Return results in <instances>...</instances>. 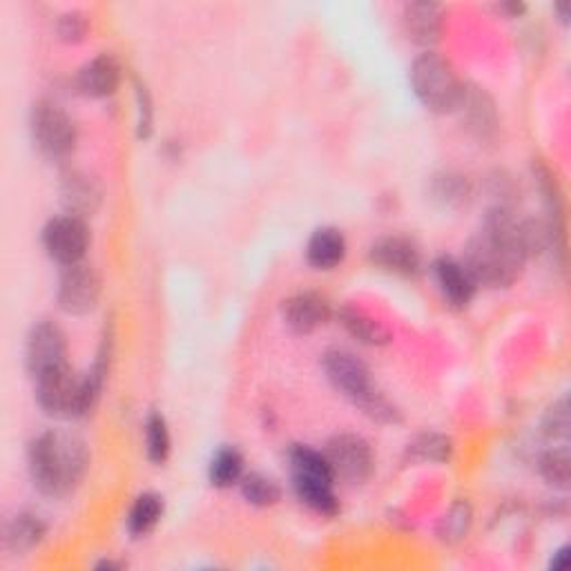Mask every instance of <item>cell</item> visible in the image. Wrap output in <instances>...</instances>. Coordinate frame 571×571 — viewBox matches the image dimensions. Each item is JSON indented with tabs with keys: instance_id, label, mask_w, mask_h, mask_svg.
<instances>
[{
	"instance_id": "cell-28",
	"label": "cell",
	"mask_w": 571,
	"mask_h": 571,
	"mask_svg": "<svg viewBox=\"0 0 571 571\" xmlns=\"http://www.w3.org/2000/svg\"><path fill=\"white\" fill-rule=\"evenodd\" d=\"M538 471L547 480V484H551L555 489H567L569 487V478H571L567 442L544 451L540 455V460H538Z\"/></svg>"
},
{
	"instance_id": "cell-13",
	"label": "cell",
	"mask_w": 571,
	"mask_h": 571,
	"mask_svg": "<svg viewBox=\"0 0 571 571\" xmlns=\"http://www.w3.org/2000/svg\"><path fill=\"white\" fill-rule=\"evenodd\" d=\"M331 315H333L331 302L315 291H302L281 302L283 324L298 335L315 333L320 327H324L331 320Z\"/></svg>"
},
{
	"instance_id": "cell-21",
	"label": "cell",
	"mask_w": 571,
	"mask_h": 571,
	"mask_svg": "<svg viewBox=\"0 0 571 571\" xmlns=\"http://www.w3.org/2000/svg\"><path fill=\"white\" fill-rule=\"evenodd\" d=\"M161 518H163V498L159 493L146 491L137 495V500L128 511V531L134 538H143L157 529Z\"/></svg>"
},
{
	"instance_id": "cell-27",
	"label": "cell",
	"mask_w": 571,
	"mask_h": 571,
	"mask_svg": "<svg viewBox=\"0 0 571 571\" xmlns=\"http://www.w3.org/2000/svg\"><path fill=\"white\" fill-rule=\"evenodd\" d=\"M146 451L152 464H166L172 451V438L168 422L161 413H150L146 420Z\"/></svg>"
},
{
	"instance_id": "cell-33",
	"label": "cell",
	"mask_w": 571,
	"mask_h": 571,
	"mask_svg": "<svg viewBox=\"0 0 571 571\" xmlns=\"http://www.w3.org/2000/svg\"><path fill=\"white\" fill-rule=\"evenodd\" d=\"M567 562H569V549L562 547V549L555 551V558H551V567L553 569H564Z\"/></svg>"
},
{
	"instance_id": "cell-19",
	"label": "cell",
	"mask_w": 571,
	"mask_h": 571,
	"mask_svg": "<svg viewBox=\"0 0 571 571\" xmlns=\"http://www.w3.org/2000/svg\"><path fill=\"white\" fill-rule=\"evenodd\" d=\"M347 237L340 228H318L307 243V261L315 270H335L347 259Z\"/></svg>"
},
{
	"instance_id": "cell-20",
	"label": "cell",
	"mask_w": 571,
	"mask_h": 571,
	"mask_svg": "<svg viewBox=\"0 0 571 571\" xmlns=\"http://www.w3.org/2000/svg\"><path fill=\"white\" fill-rule=\"evenodd\" d=\"M46 520L32 511H21L6 527V547L17 555H26L34 547H39L46 540Z\"/></svg>"
},
{
	"instance_id": "cell-31",
	"label": "cell",
	"mask_w": 571,
	"mask_h": 571,
	"mask_svg": "<svg viewBox=\"0 0 571 571\" xmlns=\"http://www.w3.org/2000/svg\"><path fill=\"white\" fill-rule=\"evenodd\" d=\"M88 30H90V21L83 12H66L57 26L59 39L66 43H81L88 37Z\"/></svg>"
},
{
	"instance_id": "cell-32",
	"label": "cell",
	"mask_w": 571,
	"mask_h": 571,
	"mask_svg": "<svg viewBox=\"0 0 571 571\" xmlns=\"http://www.w3.org/2000/svg\"><path fill=\"white\" fill-rule=\"evenodd\" d=\"M139 99V139H148L152 134V101L146 86H137Z\"/></svg>"
},
{
	"instance_id": "cell-24",
	"label": "cell",
	"mask_w": 571,
	"mask_h": 571,
	"mask_svg": "<svg viewBox=\"0 0 571 571\" xmlns=\"http://www.w3.org/2000/svg\"><path fill=\"white\" fill-rule=\"evenodd\" d=\"M239 489H241V495L248 504L252 507H272L281 500V487L274 478L266 475V473H259V471H252V473H243L241 482H239Z\"/></svg>"
},
{
	"instance_id": "cell-17",
	"label": "cell",
	"mask_w": 571,
	"mask_h": 571,
	"mask_svg": "<svg viewBox=\"0 0 571 571\" xmlns=\"http://www.w3.org/2000/svg\"><path fill=\"white\" fill-rule=\"evenodd\" d=\"M121 83V63L112 54H99L88 61L74 79L79 94L88 99H106L117 92Z\"/></svg>"
},
{
	"instance_id": "cell-8",
	"label": "cell",
	"mask_w": 571,
	"mask_h": 571,
	"mask_svg": "<svg viewBox=\"0 0 571 571\" xmlns=\"http://www.w3.org/2000/svg\"><path fill=\"white\" fill-rule=\"evenodd\" d=\"M324 455L335 480L347 484H364L375 471V455L371 444L358 433H340L324 447Z\"/></svg>"
},
{
	"instance_id": "cell-22",
	"label": "cell",
	"mask_w": 571,
	"mask_h": 571,
	"mask_svg": "<svg viewBox=\"0 0 571 571\" xmlns=\"http://www.w3.org/2000/svg\"><path fill=\"white\" fill-rule=\"evenodd\" d=\"M340 324L362 344L367 347H382L391 340V333L387 327H382L378 320L367 315L360 309H342L340 311Z\"/></svg>"
},
{
	"instance_id": "cell-10",
	"label": "cell",
	"mask_w": 571,
	"mask_h": 571,
	"mask_svg": "<svg viewBox=\"0 0 571 571\" xmlns=\"http://www.w3.org/2000/svg\"><path fill=\"white\" fill-rule=\"evenodd\" d=\"M43 246L63 268L81 263L90 248V228L86 219L74 214L54 217L43 228Z\"/></svg>"
},
{
	"instance_id": "cell-18",
	"label": "cell",
	"mask_w": 571,
	"mask_h": 571,
	"mask_svg": "<svg viewBox=\"0 0 571 571\" xmlns=\"http://www.w3.org/2000/svg\"><path fill=\"white\" fill-rule=\"evenodd\" d=\"M444 10L438 3H407L402 10V28L411 43L433 48L444 28Z\"/></svg>"
},
{
	"instance_id": "cell-14",
	"label": "cell",
	"mask_w": 571,
	"mask_h": 571,
	"mask_svg": "<svg viewBox=\"0 0 571 571\" xmlns=\"http://www.w3.org/2000/svg\"><path fill=\"white\" fill-rule=\"evenodd\" d=\"M369 257L378 268L393 272V274H402V277L418 274L420 266H422V252H420L418 243L402 234L380 237L371 246Z\"/></svg>"
},
{
	"instance_id": "cell-11",
	"label": "cell",
	"mask_w": 571,
	"mask_h": 571,
	"mask_svg": "<svg viewBox=\"0 0 571 571\" xmlns=\"http://www.w3.org/2000/svg\"><path fill=\"white\" fill-rule=\"evenodd\" d=\"M68 362V338L63 329L50 320L32 327L26 342V367L32 378L66 367Z\"/></svg>"
},
{
	"instance_id": "cell-35",
	"label": "cell",
	"mask_w": 571,
	"mask_h": 571,
	"mask_svg": "<svg viewBox=\"0 0 571 571\" xmlns=\"http://www.w3.org/2000/svg\"><path fill=\"white\" fill-rule=\"evenodd\" d=\"M555 12L560 14V21H562V23H567L569 12H571V6H569V3H560V6H555Z\"/></svg>"
},
{
	"instance_id": "cell-36",
	"label": "cell",
	"mask_w": 571,
	"mask_h": 571,
	"mask_svg": "<svg viewBox=\"0 0 571 571\" xmlns=\"http://www.w3.org/2000/svg\"><path fill=\"white\" fill-rule=\"evenodd\" d=\"M97 569H123V562H117V560H101V562H97Z\"/></svg>"
},
{
	"instance_id": "cell-23",
	"label": "cell",
	"mask_w": 571,
	"mask_h": 571,
	"mask_svg": "<svg viewBox=\"0 0 571 571\" xmlns=\"http://www.w3.org/2000/svg\"><path fill=\"white\" fill-rule=\"evenodd\" d=\"M243 455L237 447H221L208 467V478L210 484L217 489H230L232 484H239L243 478Z\"/></svg>"
},
{
	"instance_id": "cell-6",
	"label": "cell",
	"mask_w": 571,
	"mask_h": 571,
	"mask_svg": "<svg viewBox=\"0 0 571 571\" xmlns=\"http://www.w3.org/2000/svg\"><path fill=\"white\" fill-rule=\"evenodd\" d=\"M30 132L37 150L52 163L70 159L77 150L79 130L74 119L50 99H39L32 106Z\"/></svg>"
},
{
	"instance_id": "cell-29",
	"label": "cell",
	"mask_w": 571,
	"mask_h": 571,
	"mask_svg": "<svg viewBox=\"0 0 571 571\" xmlns=\"http://www.w3.org/2000/svg\"><path fill=\"white\" fill-rule=\"evenodd\" d=\"M469 527H471V507L467 502H455L440 520L438 533L444 542H458L467 538Z\"/></svg>"
},
{
	"instance_id": "cell-4",
	"label": "cell",
	"mask_w": 571,
	"mask_h": 571,
	"mask_svg": "<svg viewBox=\"0 0 571 571\" xmlns=\"http://www.w3.org/2000/svg\"><path fill=\"white\" fill-rule=\"evenodd\" d=\"M289 467L293 491L300 502L322 515H335L340 511V502L333 489L335 475L329 467L324 451L307 444H295L289 451Z\"/></svg>"
},
{
	"instance_id": "cell-26",
	"label": "cell",
	"mask_w": 571,
	"mask_h": 571,
	"mask_svg": "<svg viewBox=\"0 0 571 571\" xmlns=\"http://www.w3.org/2000/svg\"><path fill=\"white\" fill-rule=\"evenodd\" d=\"M431 194L435 201H440L447 208H460L471 201L473 190H471V183L467 181V177L453 174V172H442V174L433 177Z\"/></svg>"
},
{
	"instance_id": "cell-15",
	"label": "cell",
	"mask_w": 571,
	"mask_h": 571,
	"mask_svg": "<svg viewBox=\"0 0 571 571\" xmlns=\"http://www.w3.org/2000/svg\"><path fill=\"white\" fill-rule=\"evenodd\" d=\"M433 277L444 302L451 309H467L478 291V283L469 274L462 261L453 257H440L433 261Z\"/></svg>"
},
{
	"instance_id": "cell-2",
	"label": "cell",
	"mask_w": 571,
	"mask_h": 571,
	"mask_svg": "<svg viewBox=\"0 0 571 571\" xmlns=\"http://www.w3.org/2000/svg\"><path fill=\"white\" fill-rule=\"evenodd\" d=\"M28 469L34 487L48 498L70 495L88 475V442L72 433L50 429L39 433L28 449Z\"/></svg>"
},
{
	"instance_id": "cell-25",
	"label": "cell",
	"mask_w": 571,
	"mask_h": 571,
	"mask_svg": "<svg viewBox=\"0 0 571 571\" xmlns=\"http://www.w3.org/2000/svg\"><path fill=\"white\" fill-rule=\"evenodd\" d=\"M453 453V444L447 435L435 433V431H424L420 433L413 442H409L407 455L413 462H449Z\"/></svg>"
},
{
	"instance_id": "cell-30",
	"label": "cell",
	"mask_w": 571,
	"mask_h": 571,
	"mask_svg": "<svg viewBox=\"0 0 571 571\" xmlns=\"http://www.w3.org/2000/svg\"><path fill=\"white\" fill-rule=\"evenodd\" d=\"M542 433L547 440L567 442L569 440V402L567 398L555 400L542 415Z\"/></svg>"
},
{
	"instance_id": "cell-16",
	"label": "cell",
	"mask_w": 571,
	"mask_h": 571,
	"mask_svg": "<svg viewBox=\"0 0 571 571\" xmlns=\"http://www.w3.org/2000/svg\"><path fill=\"white\" fill-rule=\"evenodd\" d=\"M59 194H61L66 214H74L81 219L92 217L103 201L101 183L81 170H72L63 177Z\"/></svg>"
},
{
	"instance_id": "cell-12",
	"label": "cell",
	"mask_w": 571,
	"mask_h": 571,
	"mask_svg": "<svg viewBox=\"0 0 571 571\" xmlns=\"http://www.w3.org/2000/svg\"><path fill=\"white\" fill-rule=\"evenodd\" d=\"M455 112H460V119L473 139H478L480 143L495 141L500 130L498 108L484 88L464 86Z\"/></svg>"
},
{
	"instance_id": "cell-7",
	"label": "cell",
	"mask_w": 571,
	"mask_h": 571,
	"mask_svg": "<svg viewBox=\"0 0 571 571\" xmlns=\"http://www.w3.org/2000/svg\"><path fill=\"white\" fill-rule=\"evenodd\" d=\"M34 391L46 415L57 420L81 418V378L74 375L70 364L34 378Z\"/></svg>"
},
{
	"instance_id": "cell-34",
	"label": "cell",
	"mask_w": 571,
	"mask_h": 571,
	"mask_svg": "<svg viewBox=\"0 0 571 571\" xmlns=\"http://www.w3.org/2000/svg\"><path fill=\"white\" fill-rule=\"evenodd\" d=\"M498 10L504 12V14H509V19H518V17L524 12V6H518V3H502Z\"/></svg>"
},
{
	"instance_id": "cell-9",
	"label": "cell",
	"mask_w": 571,
	"mask_h": 571,
	"mask_svg": "<svg viewBox=\"0 0 571 571\" xmlns=\"http://www.w3.org/2000/svg\"><path fill=\"white\" fill-rule=\"evenodd\" d=\"M101 274L92 266L81 261L63 268L57 289V302L63 313L74 318L92 313L101 300Z\"/></svg>"
},
{
	"instance_id": "cell-3",
	"label": "cell",
	"mask_w": 571,
	"mask_h": 571,
	"mask_svg": "<svg viewBox=\"0 0 571 571\" xmlns=\"http://www.w3.org/2000/svg\"><path fill=\"white\" fill-rule=\"evenodd\" d=\"M329 382L364 415L380 424H398L402 420L398 407L373 384L369 367L351 351L331 349L322 358Z\"/></svg>"
},
{
	"instance_id": "cell-5",
	"label": "cell",
	"mask_w": 571,
	"mask_h": 571,
	"mask_svg": "<svg viewBox=\"0 0 571 571\" xmlns=\"http://www.w3.org/2000/svg\"><path fill=\"white\" fill-rule=\"evenodd\" d=\"M409 81L418 101L433 114L455 112L464 90V83L460 81L453 66L431 50L411 63Z\"/></svg>"
},
{
	"instance_id": "cell-1",
	"label": "cell",
	"mask_w": 571,
	"mask_h": 571,
	"mask_svg": "<svg viewBox=\"0 0 571 571\" xmlns=\"http://www.w3.org/2000/svg\"><path fill=\"white\" fill-rule=\"evenodd\" d=\"M524 219H518L513 208L493 206L482 230L464 248V268L478 286L484 289H509L527 263Z\"/></svg>"
}]
</instances>
